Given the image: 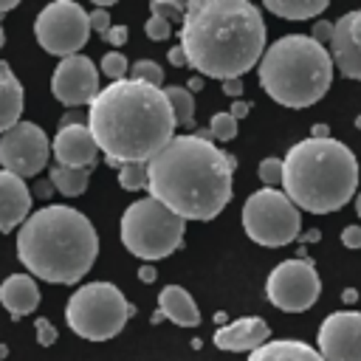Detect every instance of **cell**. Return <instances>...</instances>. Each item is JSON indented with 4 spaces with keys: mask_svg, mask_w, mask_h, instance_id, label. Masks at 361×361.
<instances>
[{
    "mask_svg": "<svg viewBox=\"0 0 361 361\" xmlns=\"http://www.w3.org/2000/svg\"><path fill=\"white\" fill-rule=\"evenodd\" d=\"M316 350L324 361H361V310H333L324 316Z\"/></svg>",
    "mask_w": 361,
    "mask_h": 361,
    "instance_id": "5bb4252c",
    "label": "cell"
},
{
    "mask_svg": "<svg viewBox=\"0 0 361 361\" xmlns=\"http://www.w3.org/2000/svg\"><path fill=\"white\" fill-rule=\"evenodd\" d=\"M149 322H152V324H158V322H164V313H161V310H155V313L149 316Z\"/></svg>",
    "mask_w": 361,
    "mask_h": 361,
    "instance_id": "f907efd6",
    "label": "cell"
},
{
    "mask_svg": "<svg viewBox=\"0 0 361 361\" xmlns=\"http://www.w3.org/2000/svg\"><path fill=\"white\" fill-rule=\"evenodd\" d=\"M51 152L59 166H73V169H93L99 161V144L85 124H65L56 130L51 141Z\"/></svg>",
    "mask_w": 361,
    "mask_h": 361,
    "instance_id": "2e32d148",
    "label": "cell"
},
{
    "mask_svg": "<svg viewBox=\"0 0 361 361\" xmlns=\"http://www.w3.org/2000/svg\"><path fill=\"white\" fill-rule=\"evenodd\" d=\"M0 305L11 313V319H23L37 310L39 288L31 274H11L0 282Z\"/></svg>",
    "mask_w": 361,
    "mask_h": 361,
    "instance_id": "d6986e66",
    "label": "cell"
},
{
    "mask_svg": "<svg viewBox=\"0 0 361 361\" xmlns=\"http://www.w3.org/2000/svg\"><path fill=\"white\" fill-rule=\"evenodd\" d=\"M158 310L164 319H169L178 327H197L200 324V310L192 299V293L180 285H164L158 293Z\"/></svg>",
    "mask_w": 361,
    "mask_h": 361,
    "instance_id": "ffe728a7",
    "label": "cell"
},
{
    "mask_svg": "<svg viewBox=\"0 0 361 361\" xmlns=\"http://www.w3.org/2000/svg\"><path fill=\"white\" fill-rule=\"evenodd\" d=\"M341 243H344V248H361V226H347L344 231H341Z\"/></svg>",
    "mask_w": 361,
    "mask_h": 361,
    "instance_id": "8d00e7d4",
    "label": "cell"
},
{
    "mask_svg": "<svg viewBox=\"0 0 361 361\" xmlns=\"http://www.w3.org/2000/svg\"><path fill=\"white\" fill-rule=\"evenodd\" d=\"M310 138H330V127L327 124H313L310 127Z\"/></svg>",
    "mask_w": 361,
    "mask_h": 361,
    "instance_id": "ee69618b",
    "label": "cell"
},
{
    "mask_svg": "<svg viewBox=\"0 0 361 361\" xmlns=\"http://www.w3.org/2000/svg\"><path fill=\"white\" fill-rule=\"evenodd\" d=\"M214 322H217L220 327H223V324H228V313H226V310H217V313H214Z\"/></svg>",
    "mask_w": 361,
    "mask_h": 361,
    "instance_id": "c3c4849f",
    "label": "cell"
},
{
    "mask_svg": "<svg viewBox=\"0 0 361 361\" xmlns=\"http://www.w3.org/2000/svg\"><path fill=\"white\" fill-rule=\"evenodd\" d=\"M341 299H344L347 305H353V302L358 299V290H355V288H344V293H341Z\"/></svg>",
    "mask_w": 361,
    "mask_h": 361,
    "instance_id": "bcb514c9",
    "label": "cell"
},
{
    "mask_svg": "<svg viewBox=\"0 0 361 361\" xmlns=\"http://www.w3.org/2000/svg\"><path fill=\"white\" fill-rule=\"evenodd\" d=\"M234 169L209 133L175 135L147 164V192L183 220H214L234 195Z\"/></svg>",
    "mask_w": 361,
    "mask_h": 361,
    "instance_id": "6da1fadb",
    "label": "cell"
},
{
    "mask_svg": "<svg viewBox=\"0 0 361 361\" xmlns=\"http://www.w3.org/2000/svg\"><path fill=\"white\" fill-rule=\"evenodd\" d=\"M110 14H107V8H93L90 11V31H99L102 37L110 31Z\"/></svg>",
    "mask_w": 361,
    "mask_h": 361,
    "instance_id": "e575fe53",
    "label": "cell"
},
{
    "mask_svg": "<svg viewBox=\"0 0 361 361\" xmlns=\"http://www.w3.org/2000/svg\"><path fill=\"white\" fill-rule=\"evenodd\" d=\"M178 45L197 76L243 79L265 54V20L248 0H192Z\"/></svg>",
    "mask_w": 361,
    "mask_h": 361,
    "instance_id": "3957f363",
    "label": "cell"
},
{
    "mask_svg": "<svg viewBox=\"0 0 361 361\" xmlns=\"http://www.w3.org/2000/svg\"><path fill=\"white\" fill-rule=\"evenodd\" d=\"M3 358H6V347L0 344V361H3Z\"/></svg>",
    "mask_w": 361,
    "mask_h": 361,
    "instance_id": "11a10c76",
    "label": "cell"
},
{
    "mask_svg": "<svg viewBox=\"0 0 361 361\" xmlns=\"http://www.w3.org/2000/svg\"><path fill=\"white\" fill-rule=\"evenodd\" d=\"M144 34L149 37V39H169L172 37V23L169 20H164V17H155V14H149V20L144 23Z\"/></svg>",
    "mask_w": 361,
    "mask_h": 361,
    "instance_id": "1f68e13d",
    "label": "cell"
},
{
    "mask_svg": "<svg viewBox=\"0 0 361 361\" xmlns=\"http://www.w3.org/2000/svg\"><path fill=\"white\" fill-rule=\"evenodd\" d=\"M305 243H319L322 240V231L319 228H310V231H305V234H299Z\"/></svg>",
    "mask_w": 361,
    "mask_h": 361,
    "instance_id": "f6af8a7d",
    "label": "cell"
},
{
    "mask_svg": "<svg viewBox=\"0 0 361 361\" xmlns=\"http://www.w3.org/2000/svg\"><path fill=\"white\" fill-rule=\"evenodd\" d=\"M330 59L341 76L361 82V8H353L333 20Z\"/></svg>",
    "mask_w": 361,
    "mask_h": 361,
    "instance_id": "9a60e30c",
    "label": "cell"
},
{
    "mask_svg": "<svg viewBox=\"0 0 361 361\" xmlns=\"http://www.w3.org/2000/svg\"><path fill=\"white\" fill-rule=\"evenodd\" d=\"M118 183L127 192L147 189V164H121L118 166Z\"/></svg>",
    "mask_w": 361,
    "mask_h": 361,
    "instance_id": "f1b7e54d",
    "label": "cell"
},
{
    "mask_svg": "<svg viewBox=\"0 0 361 361\" xmlns=\"http://www.w3.org/2000/svg\"><path fill=\"white\" fill-rule=\"evenodd\" d=\"M99 68L93 65L90 56L85 54H73L59 59L54 76H51V93L56 102H62L65 107H82L99 96Z\"/></svg>",
    "mask_w": 361,
    "mask_h": 361,
    "instance_id": "4fadbf2b",
    "label": "cell"
},
{
    "mask_svg": "<svg viewBox=\"0 0 361 361\" xmlns=\"http://www.w3.org/2000/svg\"><path fill=\"white\" fill-rule=\"evenodd\" d=\"M121 243L130 254L152 262L164 259L172 251L180 248L186 234V220L169 212L155 197H138L133 200L121 214Z\"/></svg>",
    "mask_w": 361,
    "mask_h": 361,
    "instance_id": "52a82bcc",
    "label": "cell"
},
{
    "mask_svg": "<svg viewBox=\"0 0 361 361\" xmlns=\"http://www.w3.org/2000/svg\"><path fill=\"white\" fill-rule=\"evenodd\" d=\"M25 96H23V85L17 79V73L11 71V65L6 59H0V135L6 130H11L23 113Z\"/></svg>",
    "mask_w": 361,
    "mask_h": 361,
    "instance_id": "7402d4cb",
    "label": "cell"
},
{
    "mask_svg": "<svg viewBox=\"0 0 361 361\" xmlns=\"http://www.w3.org/2000/svg\"><path fill=\"white\" fill-rule=\"evenodd\" d=\"M11 8H17V0H0V14L3 11H11Z\"/></svg>",
    "mask_w": 361,
    "mask_h": 361,
    "instance_id": "681fc988",
    "label": "cell"
},
{
    "mask_svg": "<svg viewBox=\"0 0 361 361\" xmlns=\"http://www.w3.org/2000/svg\"><path fill=\"white\" fill-rule=\"evenodd\" d=\"M200 87H203V76H192V79H189V85H186V90H189V93H192V90H200Z\"/></svg>",
    "mask_w": 361,
    "mask_h": 361,
    "instance_id": "7dc6e473",
    "label": "cell"
},
{
    "mask_svg": "<svg viewBox=\"0 0 361 361\" xmlns=\"http://www.w3.org/2000/svg\"><path fill=\"white\" fill-rule=\"evenodd\" d=\"M228 113L240 121V118H248V113H251V104L248 102H243V99H234L231 102V107H228Z\"/></svg>",
    "mask_w": 361,
    "mask_h": 361,
    "instance_id": "74e56055",
    "label": "cell"
},
{
    "mask_svg": "<svg viewBox=\"0 0 361 361\" xmlns=\"http://www.w3.org/2000/svg\"><path fill=\"white\" fill-rule=\"evenodd\" d=\"M166 59H169L175 68L186 65V54H183V48H180V45H172V48H169V54H166Z\"/></svg>",
    "mask_w": 361,
    "mask_h": 361,
    "instance_id": "ab89813d",
    "label": "cell"
},
{
    "mask_svg": "<svg viewBox=\"0 0 361 361\" xmlns=\"http://www.w3.org/2000/svg\"><path fill=\"white\" fill-rule=\"evenodd\" d=\"M51 192H54V183L51 180H37V186H34V195L37 197H51Z\"/></svg>",
    "mask_w": 361,
    "mask_h": 361,
    "instance_id": "60d3db41",
    "label": "cell"
},
{
    "mask_svg": "<svg viewBox=\"0 0 361 361\" xmlns=\"http://www.w3.org/2000/svg\"><path fill=\"white\" fill-rule=\"evenodd\" d=\"M127 37H130V28H127V25H110V31L104 34V42L113 45V51H116L118 45L127 42Z\"/></svg>",
    "mask_w": 361,
    "mask_h": 361,
    "instance_id": "d590c367",
    "label": "cell"
},
{
    "mask_svg": "<svg viewBox=\"0 0 361 361\" xmlns=\"http://www.w3.org/2000/svg\"><path fill=\"white\" fill-rule=\"evenodd\" d=\"M65 124H85V121H82V113H76V110L65 113V116H62V121H59V127H65Z\"/></svg>",
    "mask_w": 361,
    "mask_h": 361,
    "instance_id": "7bdbcfd3",
    "label": "cell"
},
{
    "mask_svg": "<svg viewBox=\"0 0 361 361\" xmlns=\"http://www.w3.org/2000/svg\"><path fill=\"white\" fill-rule=\"evenodd\" d=\"M268 338H271V327L265 324V319H259V316H243V319H234V322L217 327L214 347L217 350H226V353H254Z\"/></svg>",
    "mask_w": 361,
    "mask_h": 361,
    "instance_id": "e0dca14e",
    "label": "cell"
},
{
    "mask_svg": "<svg viewBox=\"0 0 361 361\" xmlns=\"http://www.w3.org/2000/svg\"><path fill=\"white\" fill-rule=\"evenodd\" d=\"M330 51L310 34H285L274 39L259 65V87L282 107H310L330 90L333 82Z\"/></svg>",
    "mask_w": 361,
    "mask_h": 361,
    "instance_id": "8992f818",
    "label": "cell"
},
{
    "mask_svg": "<svg viewBox=\"0 0 361 361\" xmlns=\"http://www.w3.org/2000/svg\"><path fill=\"white\" fill-rule=\"evenodd\" d=\"M175 127L166 93L135 79L110 82L87 107V130L116 169L149 164L175 138Z\"/></svg>",
    "mask_w": 361,
    "mask_h": 361,
    "instance_id": "7a4b0ae2",
    "label": "cell"
},
{
    "mask_svg": "<svg viewBox=\"0 0 361 361\" xmlns=\"http://www.w3.org/2000/svg\"><path fill=\"white\" fill-rule=\"evenodd\" d=\"M310 37L327 48V45H330V39H333V23H330V20H316V23H313V28H310Z\"/></svg>",
    "mask_w": 361,
    "mask_h": 361,
    "instance_id": "836d02e7",
    "label": "cell"
},
{
    "mask_svg": "<svg viewBox=\"0 0 361 361\" xmlns=\"http://www.w3.org/2000/svg\"><path fill=\"white\" fill-rule=\"evenodd\" d=\"M155 276H158V271H155L152 265H141V268H138V279H141V282L149 285V282H155Z\"/></svg>",
    "mask_w": 361,
    "mask_h": 361,
    "instance_id": "b9f144b4",
    "label": "cell"
},
{
    "mask_svg": "<svg viewBox=\"0 0 361 361\" xmlns=\"http://www.w3.org/2000/svg\"><path fill=\"white\" fill-rule=\"evenodd\" d=\"M257 175L271 189H276V183L282 186V158H274V155L271 158H262L259 166H257Z\"/></svg>",
    "mask_w": 361,
    "mask_h": 361,
    "instance_id": "4dcf8cb0",
    "label": "cell"
},
{
    "mask_svg": "<svg viewBox=\"0 0 361 361\" xmlns=\"http://www.w3.org/2000/svg\"><path fill=\"white\" fill-rule=\"evenodd\" d=\"M149 14L164 17L169 23H180L183 14H186V3H180V0H152L149 3Z\"/></svg>",
    "mask_w": 361,
    "mask_h": 361,
    "instance_id": "f546056e",
    "label": "cell"
},
{
    "mask_svg": "<svg viewBox=\"0 0 361 361\" xmlns=\"http://www.w3.org/2000/svg\"><path fill=\"white\" fill-rule=\"evenodd\" d=\"M130 316H135V305H130L124 293L104 279L79 285L65 305L68 327L87 341H107L118 336Z\"/></svg>",
    "mask_w": 361,
    "mask_h": 361,
    "instance_id": "ba28073f",
    "label": "cell"
},
{
    "mask_svg": "<svg viewBox=\"0 0 361 361\" xmlns=\"http://www.w3.org/2000/svg\"><path fill=\"white\" fill-rule=\"evenodd\" d=\"M48 180L54 183V189L65 197H79L87 189L90 180V169H73V166H59L54 164L48 172Z\"/></svg>",
    "mask_w": 361,
    "mask_h": 361,
    "instance_id": "cb8c5ba5",
    "label": "cell"
},
{
    "mask_svg": "<svg viewBox=\"0 0 361 361\" xmlns=\"http://www.w3.org/2000/svg\"><path fill=\"white\" fill-rule=\"evenodd\" d=\"M209 138H214V141H231V138H237V118L228 110L214 113L212 121H209Z\"/></svg>",
    "mask_w": 361,
    "mask_h": 361,
    "instance_id": "83f0119b",
    "label": "cell"
},
{
    "mask_svg": "<svg viewBox=\"0 0 361 361\" xmlns=\"http://www.w3.org/2000/svg\"><path fill=\"white\" fill-rule=\"evenodd\" d=\"M240 220L248 240L265 248H282L302 234V212L282 189L271 186H262L245 197Z\"/></svg>",
    "mask_w": 361,
    "mask_h": 361,
    "instance_id": "9c48e42d",
    "label": "cell"
},
{
    "mask_svg": "<svg viewBox=\"0 0 361 361\" xmlns=\"http://www.w3.org/2000/svg\"><path fill=\"white\" fill-rule=\"evenodd\" d=\"M327 6V0H265V11L282 20H316Z\"/></svg>",
    "mask_w": 361,
    "mask_h": 361,
    "instance_id": "603a6c76",
    "label": "cell"
},
{
    "mask_svg": "<svg viewBox=\"0 0 361 361\" xmlns=\"http://www.w3.org/2000/svg\"><path fill=\"white\" fill-rule=\"evenodd\" d=\"M265 296L285 313H305L322 296V279L307 257L282 259L265 279Z\"/></svg>",
    "mask_w": 361,
    "mask_h": 361,
    "instance_id": "8fae6325",
    "label": "cell"
},
{
    "mask_svg": "<svg viewBox=\"0 0 361 361\" xmlns=\"http://www.w3.org/2000/svg\"><path fill=\"white\" fill-rule=\"evenodd\" d=\"M248 361H324L322 353L302 338H268L248 353Z\"/></svg>",
    "mask_w": 361,
    "mask_h": 361,
    "instance_id": "44dd1931",
    "label": "cell"
},
{
    "mask_svg": "<svg viewBox=\"0 0 361 361\" xmlns=\"http://www.w3.org/2000/svg\"><path fill=\"white\" fill-rule=\"evenodd\" d=\"M99 71H102L110 82H121V79H127V73H130V62H127V56H124L121 51H107V54L102 56Z\"/></svg>",
    "mask_w": 361,
    "mask_h": 361,
    "instance_id": "4316f807",
    "label": "cell"
},
{
    "mask_svg": "<svg viewBox=\"0 0 361 361\" xmlns=\"http://www.w3.org/2000/svg\"><path fill=\"white\" fill-rule=\"evenodd\" d=\"M31 214V189L20 175L0 169V231L23 226Z\"/></svg>",
    "mask_w": 361,
    "mask_h": 361,
    "instance_id": "ac0fdd59",
    "label": "cell"
},
{
    "mask_svg": "<svg viewBox=\"0 0 361 361\" xmlns=\"http://www.w3.org/2000/svg\"><path fill=\"white\" fill-rule=\"evenodd\" d=\"M6 45V31H3V23H0V48Z\"/></svg>",
    "mask_w": 361,
    "mask_h": 361,
    "instance_id": "816d5d0a",
    "label": "cell"
},
{
    "mask_svg": "<svg viewBox=\"0 0 361 361\" xmlns=\"http://www.w3.org/2000/svg\"><path fill=\"white\" fill-rule=\"evenodd\" d=\"M353 124H355V127H358V130H361V113H358V116H355V121H353Z\"/></svg>",
    "mask_w": 361,
    "mask_h": 361,
    "instance_id": "db71d44e",
    "label": "cell"
},
{
    "mask_svg": "<svg viewBox=\"0 0 361 361\" xmlns=\"http://www.w3.org/2000/svg\"><path fill=\"white\" fill-rule=\"evenodd\" d=\"M223 93L231 96V99H240V93H243V79H226V82H223Z\"/></svg>",
    "mask_w": 361,
    "mask_h": 361,
    "instance_id": "f35d334b",
    "label": "cell"
},
{
    "mask_svg": "<svg viewBox=\"0 0 361 361\" xmlns=\"http://www.w3.org/2000/svg\"><path fill=\"white\" fill-rule=\"evenodd\" d=\"M358 186V161L344 141L302 138L282 158V192L299 212H338Z\"/></svg>",
    "mask_w": 361,
    "mask_h": 361,
    "instance_id": "5b68a950",
    "label": "cell"
},
{
    "mask_svg": "<svg viewBox=\"0 0 361 361\" xmlns=\"http://www.w3.org/2000/svg\"><path fill=\"white\" fill-rule=\"evenodd\" d=\"M34 37L54 56H73L90 37V14L73 0L48 3L34 20Z\"/></svg>",
    "mask_w": 361,
    "mask_h": 361,
    "instance_id": "30bf717a",
    "label": "cell"
},
{
    "mask_svg": "<svg viewBox=\"0 0 361 361\" xmlns=\"http://www.w3.org/2000/svg\"><path fill=\"white\" fill-rule=\"evenodd\" d=\"M99 257V234L87 214L65 203H48L28 214L17 231V259L51 285L79 282Z\"/></svg>",
    "mask_w": 361,
    "mask_h": 361,
    "instance_id": "277c9868",
    "label": "cell"
},
{
    "mask_svg": "<svg viewBox=\"0 0 361 361\" xmlns=\"http://www.w3.org/2000/svg\"><path fill=\"white\" fill-rule=\"evenodd\" d=\"M51 158V141L45 130L34 121H17L11 130L0 135V169L20 175V178H34L45 169Z\"/></svg>",
    "mask_w": 361,
    "mask_h": 361,
    "instance_id": "7c38bea8",
    "label": "cell"
},
{
    "mask_svg": "<svg viewBox=\"0 0 361 361\" xmlns=\"http://www.w3.org/2000/svg\"><path fill=\"white\" fill-rule=\"evenodd\" d=\"M164 93H166V99H169L175 124L192 127V118H195V96H192L186 87H180V85H169V87H164Z\"/></svg>",
    "mask_w": 361,
    "mask_h": 361,
    "instance_id": "d4e9b609",
    "label": "cell"
},
{
    "mask_svg": "<svg viewBox=\"0 0 361 361\" xmlns=\"http://www.w3.org/2000/svg\"><path fill=\"white\" fill-rule=\"evenodd\" d=\"M130 79L135 82H147L152 87H161L164 85V68L155 62V59H138L130 65Z\"/></svg>",
    "mask_w": 361,
    "mask_h": 361,
    "instance_id": "484cf974",
    "label": "cell"
},
{
    "mask_svg": "<svg viewBox=\"0 0 361 361\" xmlns=\"http://www.w3.org/2000/svg\"><path fill=\"white\" fill-rule=\"evenodd\" d=\"M34 333H37V341H39L42 347H51V344L59 338L56 327H54L48 319H37V322H34Z\"/></svg>",
    "mask_w": 361,
    "mask_h": 361,
    "instance_id": "d6a6232c",
    "label": "cell"
},
{
    "mask_svg": "<svg viewBox=\"0 0 361 361\" xmlns=\"http://www.w3.org/2000/svg\"><path fill=\"white\" fill-rule=\"evenodd\" d=\"M355 212H358V217H361V192H358V197H355Z\"/></svg>",
    "mask_w": 361,
    "mask_h": 361,
    "instance_id": "f5cc1de1",
    "label": "cell"
}]
</instances>
